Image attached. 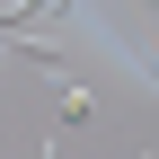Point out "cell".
I'll return each mask as SVG.
<instances>
[{
	"label": "cell",
	"mask_w": 159,
	"mask_h": 159,
	"mask_svg": "<svg viewBox=\"0 0 159 159\" xmlns=\"http://www.w3.org/2000/svg\"><path fill=\"white\" fill-rule=\"evenodd\" d=\"M150 89H159V53H150Z\"/></svg>",
	"instance_id": "obj_1"
}]
</instances>
